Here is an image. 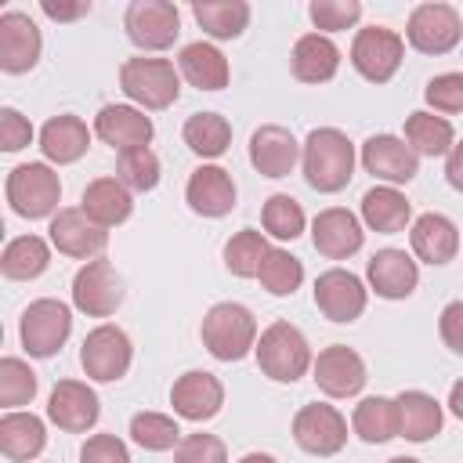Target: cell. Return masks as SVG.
Masks as SVG:
<instances>
[{"label":"cell","mask_w":463,"mask_h":463,"mask_svg":"<svg viewBox=\"0 0 463 463\" xmlns=\"http://www.w3.org/2000/svg\"><path fill=\"white\" fill-rule=\"evenodd\" d=\"M300 166L315 192L333 195L354 177V145L336 127H315L300 145Z\"/></svg>","instance_id":"6da1fadb"},{"label":"cell","mask_w":463,"mask_h":463,"mask_svg":"<svg viewBox=\"0 0 463 463\" xmlns=\"http://www.w3.org/2000/svg\"><path fill=\"white\" fill-rule=\"evenodd\" d=\"M199 336L217 362H239L257 347V318L246 304L221 300L203 315Z\"/></svg>","instance_id":"7a4b0ae2"},{"label":"cell","mask_w":463,"mask_h":463,"mask_svg":"<svg viewBox=\"0 0 463 463\" xmlns=\"http://www.w3.org/2000/svg\"><path fill=\"white\" fill-rule=\"evenodd\" d=\"M253 351H257L260 373L268 380H275V383H297L311 369V362H315L307 336L293 322H271L260 333V340H257Z\"/></svg>","instance_id":"3957f363"},{"label":"cell","mask_w":463,"mask_h":463,"mask_svg":"<svg viewBox=\"0 0 463 463\" xmlns=\"http://www.w3.org/2000/svg\"><path fill=\"white\" fill-rule=\"evenodd\" d=\"M119 87L123 94L148 112L170 109L181 94V72L174 69V61L166 58H127L119 65Z\"/></svg>","instance_id":"277c9868"},{"label":"cell","mask_w":463,"mask_h":463,"mask_svg":"<svg viewBox=\"0 0 463 463\" xmlns=\"http://www.w3.org/2000/svg\"><path fill=\"white\" fill-rule=\"evenodd\" d=\"M7 203L18 217L40 221V217H54L58 213V199H61V181L47 163H22L7 174Z\"/></svg>","instance_id":"5b68a950"},{"label":"cell","mask_w":463,"mask_h":463,"mask_svg":"<svg viewBox=\"0 0 463 463\" xmlns=\"http://www.w3.org/2000/svg\"><path fill=\"white\" fill-rule=\"evenodd\" d=\"M69 333H72V311H69V304L54 300V297H40L22 311L18 336H22V347L33 358L58 354L61 344L69 340Z\"/></svg>","instance_id":"8992f818"},{"label":"cell","mask_w":463,"mask_h":463,"mask_svg":"<svg viewBox=\"0 0 463 463\" xmlns=\"http://www.w3.org/2000/svg\"><path fill=\"white\" fill-rule=\"evenodd\" d=\"M130 362H134V344H130V336H127L119 326L101 322V326H94V329L83 336L80 365H83V373H87L90 380L112 383V380L127 376Z\"/></svg>","instance_id":"52a82bcc"},{"label":"cell","mask_w":463,"mask_h":463,"mask_svg":"<svg viewBox=\"0 0 463 463\" xmlns=\"http://www.w3.org/2000/svg\"><path fill=\"white\" fill-rule=\"evenodd\" d=\"M459 36H463V22L452 4H438V0L420 4L405 22V40L420 54H449L459 43Z\"/></svg>","instance_id":"ba28073f"},{"label":"cell","mask_w":463,"mask_h":463,"mask_svg":"<svg viewBox=\"0 0 463 463\" xmlns=\"http://www.w3.org/2000/svg\"><path fill=\"white\" fill-rule=\"evenodd\" d=\"M402 54H405V40L387 25H365V29L354 33L351 65L369 83H387L398 72Z\"/></svg>","instance_id":"9c48e42d"},{"label":"cell","mask_w":463,"mask_h":463,"mask_svg":"<svg viewBox=\"0 0 463 463\" xmlns=\"http://www.w3.org/2000/svg\"><path fill=\"white\" fill-rule=\"evenodd\" d=\"M123 29L141 51H166L181 33V11L170 0H134L123 14Z\"/></svg>","instance_id":"30bf717a"},{"label":"cell","mask_w":463,"mask_h":463,"mask_svg":"<svg viewBox=\"0 0 463 463\" xmlns=\"http://www.w3.org/2000/svg\"><path fill=\"white\" fill-rule=\"evenodd\" d=\"M72 304L90 318H109L123 304V279L105 257L87 260L72 279Z\"/></svg>","instance_id":"8fae6325"},{"label":"cell","mask_w":463,"mask_h":463,"mask_svg":"<svg viewBox=\"0 0 463 463\" xmlns=\"http://www.w3.org/2000/svg\"><path fill=\"white\" fill-rule=\"evenodd\" d=\"M293 441L311 456H336L347 445V420L326 402H311L293 416Z\"/></svg>","instance_id":"7c38bea8"},{"label":"cell","mask_w":463,"mask_h":463,"mask_svg":"<svg viewBox=\"0 0 463 463\" xmlns=\"http://www.w3.org/2000/svg\"><path fill=\"white\" fill-rule=\"evenodd\" d=\"M315 383L322 394L329 398H354L365 387V362L358 351H351L347 344H329L318 351V358L311 362Z\"/></svg>","instance_id":"4fadbf2b"},{"label":"cell","mask_w":463,"mask_h":463,"mask_svg":"<svg viewBox=\"0 0 463 463\" xmlns=\"http://www.w3.org/2000/svg\"><path fill=\"white\" fill-rule=\"evenodd\" d=\"M51 246L65 257L76 260H94L101 257V250L109 246V232L101 224H94L80 206H65L51 217Z\"/></svg>","instance_id":"5bb4252c"},{"label":"cell","mask_w":463,"mask_h":463,"mask_svg":"<svg viewBox=\"0 0 463 463\" xmlns=\"http://www.w3.org/2000/svg\"><path fill=\"white\" fill-rule=\"evenodd\" d=\"M369 304V289L347 268H329L315 279V307L329 322H354Z\"/></svg>","instance_id":"9a60e30c"},{"label":"cell","mask_w":463,"mask_h":463,"mask_svg":"<svg viewBox=\"0 0 463 463\" xmlns=\"http://www.w3.org/2000/svg\"><path fill=\"white\" fill-rule=\"evenodd\" d=\"M362 166L383 181V184H409L420 174V156L409 148L405 137L394 134H373L362 145Z\"/></svg>","instance_id":"2e32d148"},{"label":"cell","mask_w":463,"mask_h":463,"mask_svg":"<svg viewBox=\"0 0 463 463\" xmlns=\"http://www.w3.org/2000/svg\"><path fill=\"white\" fill-rule=\"evenodd\" d=\"M170 405L181 420H192V423H203V420H213L224 405V383L206 373V369H188L174 380L170 387Z\"/></svg>","instance_id":"e0dca14e"},{"label":"cell","mask_w":463,"mask_h":463,"mask_svg":"<svg viewBox=\"0 0 463 463\" xmlns=\"http://www.w3.org/2000/svg\"><path fill=\"white\" fill-rule=\"evenodd\" d=\"M101 416V402L94 394V387H87L83 380H58L51 398H47V420L69 434H83L98 423Z\"/></svg>","instance_id":"ac0fdd59"},{"label":"cell","mask_w":463,"mask_h":463,"mask_svg":"<svg viewBox=\"0 0 463 463\" xmlns=\"http://www.w3.org/2000/svg\"><path fill=\"white\" fill-rule=\"evenodd\" d=\"M40 51H43V40H40L36 22L25 11H4L0 14V69L11 76L29 72L40 61Z\"/></svg>","instance_id":"d6986e66"},{"label":"cell","mask_w":463,"mask_h":463,"mask_svg":"<svg viewBox=\"0 0 463 463\" xmlns=\"http://www.w3.org/2000/svg\"><path fill=\"white\" fill-rule=\"evenodd\" d=\"M362 239H365L362 221H358L351 210H344V206L318 210L315 221H311V242H315V250H318L322 257H329V260H347V257H354V253L362 250Z\"/></svg>","instance_id":"ffe728a7"},{"label":"cell","mask_w":463,"mask_h":463,"mask_svg":"<svg viewBox=\"0 0 463 463\" xmlns=\"http://www.w3.org/2000/svg\"><path fill=\"white\" fill-rule=\"evenodd\" d=\"M94 134L116 152H130V148H148L156 127L137 105H101L94 116Z\"/></svg>","instance_id":"44dd1931"},{"label":"cell","mask_w":463,"mask_h":463,"mask_svg":"<svg viewBox=\"0 0 463 463\" xmlns=\"http://www.w3.org/2000/svg\"><path fill=\"white\" fill-rule=\"evenodd\" d=\"M365 279H369V289L376 297H383V300H405L416 289V282H420V268H416V260L405 250L387 246V250H376L369 257Z\"/></svg>","instance_id":"7402d4cb"},{"label":"cell","mask_w":463,"mask_h":463,"mask_svg":"<svg viewBox=\"0 0 463 463\" xmlns=\"http://www.w3.org/2000/svg\"><path fill=\"white\" fill-rule=\"evenodd\" d=\"M297 159H300V141L286 127L264 123V127L253 130V137H250V163H253L257 174H264V177H289Z\"/></svg>","instance_id":"603a6c76"},{"label":"cell","mask_w":463,"mask_h":463,"mask_svg":"<svg viewBox=\"0 0 463 463\" xmlns=\"http://www.w3.org/2000/svg\"><path fill=\"white\" fill-rule=\"evenodd\" d=\"M184 199H188L192 213H199V217H224L235 206V181L224 166L203 163L192 170V177L184 184Z\"/></svg>","instance_id":"cb8c5ba5"},{"label":"cell","mask_w":463,"mask_h":463,"mask_svg":"<svg viewBox=\"0 0 463 463\" xmlns=\"http://www.w3.org/2000/svg\"><path fill=\"white\" fill-rule=\"evenodd\" d=\"M409 242H412V253L434 268L449 264L459 253V232L445 213H420L409 228Z\"/></svg>","instance_id":"d4e9b609"},{"label":"cell","mask_w":463,"mask_h":463,"mask_svg":"<svg viewBox=\"0 0 463 463\" xmlns=\"http://www.w3.org/2000/svg\"><path fill=\"white\" fill-rule=\"evenodd\" d=\"M80 210L101 224L105 232L123 224L134 210V199H130V188L119 181V177H94L87 188H83V199H80Z\"/></svg>","instance_id":"484cf974"},{"label":"cell","mask_w":463,"mask_h":463,"mask_svg":"<svg viewBox=\"0 0 463 463\" xmlns=\"http://www.w3.org/2000/svg\"><path fill=\"white\" fill-rule=\"evenodd\" d=\"M289 65H293V76L300 83H329L340 69V47L322 33H304L293 43Z\"/></svg>","instance_id":"4316f807"},{"label":"cell","mask_w":463,"mask_h":463,"mask_svg":"<svg viewBox=\"0 0 463 463\" xmlns=\"http://www.w3.org/2000/svg\"><path fill=\"white\" fill-rule=\"evenodd\" d=\"M90 148V130L80 116L72 112H61V116H51L40 130V152L47 156V163H76L83 152Z\"/></svg>","instance_id":"83f0119b"},{"label":"cell","mask_w":463,"mask_h":463,"mask_svg":"<svg viewBox=\"0 0 463 463\" xmlns=\"http://www.w3.org/2000/svg\"><path fill=\"white\" fill-rule=\"evenodd\" d=\"M47 445V427L40 416L33 412H22V409H11L0 416V452L11 459V463H29L43 452Z\"/></svg>","instance_id":"f1b7e54d"},{"label":"cell","mask_w":463,"mask_h":463,"mask_svg":"<svg viewBox=\"0 0 463 463\" xmlns=\"http://www.w3.org/2000/svg\"><path fill=\"white\" fill-rule=\"evenodd\" d=\"M177 72H181L192 87H199V90H221V87H228V80H232L228 58H224L213 43H206V40H195V43H184V47H181V54H177Z\"/></svg>","instance_id":"f546056e"},{"label":"cell","mask_w":463,"mask_h":463,"mask_svg":"<svg viewBox=\"0 0 463 463\" xmlns=\"http://www.w3.org/2000/svg\"><path fill=\"white\" fill-rule=\"evenodd\" d=\"M362 221L380 235H394L405 232V224L412 221V206L394 184H376L362 195Z\"/></svg>","instance_id":"4dcf8cb0"},{"label":"cell","mask_w":463,"mask_h":463,"mask_svg":"<svg viewBox=\"0 0 463 463\" xmlns=\"http://www.w3.org/2000/svg\"><path fill=\"white\" fill-rule=\"evenodd\" d=\"M394 402H398V434L402 438L430 441L441 430L445 416H441V405H438L434 394H427V391H402Z\"/></svg>","instance_id":"1f68e13d"},{"label":"cell","mask_w":463,"mask_h":463,"mask_svg":"<svg viewBox=\"0 0 463 463\" xmlns=\"http://www.w3.org/2000/svg\"><path fill=\"white\" fill-rule=\"evenodd\" d=\"M192 14L199 29L213 40H235L250 25V4L246 0H195Z\"/></svg>","instance_id":"d6a6232c"},{"label":"cell","mask_w":463,"mask_h":463,"mask_svg":"<svg viewBox=\"0 0 463 463\" xmlns=\"http://www.w3.org/2000/svg\"><path fill=\"white\" fill-rule=\"evenodd\" d=\"M405 141L416 156H449L456 145V130L445 116L420 109L405 116Z\"/></svg>","instance_id":"836d02e7"},{"label":"cell","mask_w":463,"mask_h":463,"mask_svg":"<svg viewBox=\"0 0 463 463\" xmlns=\"http://www.w3.org/2000/svg\"><path fill=\"white\" fill-rule=\"evenodd\" d=\"M351 430H354L362 441H369V445H383V441L398 438V402H394V398H383V394L362 398V402L354 405Z\"/></svg>","instance_id":"e575fe53"},{"label":"cell","mask_w":463,"mask_h":463,"mask_svg":"<svg viewBox=\"0 0 463 463\" xmlns=\"http://www.w3.org/2000/svg\"><path fill=\"white\" fill-rule=\"evenodd\" d=\"M47 264H51V246L40 235H18L0 253V271L14 282H29V279L43 275Z\"/></svg>","instance_id":"d590c367"},{"label":"cell","mask_w":463,"mask_h":463,"mask_svg":"<svg viewBox=\"0 0 463 463\" xmlns=\"http://www.w3.org/2000/svg\"><path fill=\"white\" fill-rule=\"evenodd\" d=\"M184 145L203 156V159H217L228 152L232 145V123L221 116V112H195L184 119V130H181Z\"/></svg>","instance_id":"8d00e7d4"},{"label":"cell","mask_w":463,"mask_h":463,"mask_svg":"<svg viewBox=\"0 0 463 463\" xmlns=\"http://www.w3.org/2000/svg\"><path fill=\"white\" fill-rule=\"evenodd\" d=\"M257 279H260V286H264L271 297H293V293L300 289V282H304V264H300V257H293L289 250L271 246L268 257L260 260Z\"/></svg>","instance_id":"74e56055"},{"label":"cell","mask_w":463,"mask_h":463,"mask_svg":"<svg viewBox=\"0 0 463 463\" xmlns=\"http://www.w3.org/2000/svg\"><path fill=\"white\" fill-rule=\"evenodd\" d=\"M268 239H264V232H257V228H242V232H235L228 242H224V268L232 271V275H239V279H257V271H260V260L268 257Z\"/></svg>","instance_id":"f35d334b"},{"label":"cell","mask_w":463,"mask_h":463,"mask_svg":"<svg viewBox=\"0 0 463 463\" xmlns=\"http://www.w3.org/2000/svg\"><path fill=\"white\" fill-rule=\"evenodd\" d=\"M260 224H264V232H268L271 239L293 242V239L304 232L307 217H304V206H300L293 195L275 192V195L264 203V210H260Z\"/></svg>","instance_id":"ab89813d"},{"label":"cell","mask_w":463,"mask_h":463,"mask_svg":"<svg viewBox=\"0 0 463 463\" xmlns=\"http://www.w3.org/2000/svg\"><path fill=\"white\" fill-rule=\"evenodd\" d=\"M130 438H134V445H141L148 452H166V449H177L184 434H181L177 420L166 412H137L130 420Z\"/></svg>","instance_id":"60d3db41"},{"label":"cell","mask_w":463,"mask_h":463,"mask_svg":"<svg viewBox=\"0 0 463 463\" xmlns=\"http://www.w3.org/2000/svg\"><path fill=\"white\" fill-rule=\"evenodd\" d=\"M116 177L130 192H152L159 184V156L152 148H130L116 159Z\"/></svg>","instance_id":"b9f144b4"},{"label":"cell","mask_w":463,"mask_h":463,"mask_svg":"<svg viewBox=\"0 0 463 463\" xmlns=\"http://www.w3.org/2000/svg\"><path fill=\"white\" fill-rule=\"evenodd\" d=\"M36 394V373L29 369V362L22 358H0V405L11 412L25 402H33Z\"/></svg>","instance_id":"7bdbcfd3"},{"label":"cell","mask_w":463,"mask_h":463,"mask_svg":"<svg viewBox=\"0 0 463 463\" xmlns=\"http://www.w3.org/2000/svg\"><path fill=\"white\" fill-rule=\"evenodd\" d=\"M315 29L326 33H340V29H351L358 18H362V4L358 0H311L307 7Z\"/></svg>","instance_id":"ee69618b"},{"label":"cell","mask_w":463,"mask_h":463,"mask_svg":"<svg viewBox=\"0 0 463 463\" xmlns=\"http://www.w3.org/2000/svg\"><path fill=\"white\" fill-rule=\"evenodd\" d=\"M423 98H427V105L434 112H445V116L463 112V72H441V76H434L427 83Z\"/></svg>","instance_id":"f6af8a7d"},{"label":"cell","mask_w":463,"mask_h":463,"mask_svg":"<svg viewBox=\"0 0 463 463\" xmlns=\"http://www.w3.org/2000/svg\"><path fill=\"white\" fill-rule=\"evenodd\" d=\"M174 463H228V449L217 434H184L174 449Z\"/></svg>","instance_id":"bcb514c9"},{"label":"cell","mask_w":463,"mask_h":463,"mask_svg":"<svg viewBox=\"0 0 463 463\" xmlns=\"http://www.w3.org/2000/svg\"><path fill=\"white\" fill-rule=\"evenodd\" d=\"M80 463H130V452L116 434H90L80 449Z\"/></svg>","instance_id":"7dc6e473"},{"label":"cell","mask_w":463,"mask_h":463,"mask_svg":"<svg viewBox=\"0 0 463 463\" xmlns=\"http://www.w3.org/2000/svg\"><path fill=\"white\" fill-rule=\"evenodd\" d=\"M33 141V123L18 112V109H0V148L4 152H18Z\"/></svg>","instance_id":"c3c4849f"},{"label":"cell","mask_w":463,"mask_h":463,"mask_svg":"<svg viewBox=\"0 0 463 463\" xmlns=\"http://www.w3.org/2000/svg\"><path fill=\"white\" fill-rule=\"evenodd\" d=\"M438 333H441V340H445L449 351L463 354V300H452V304L441 307V315H438Z\"/></svg>","instance_id":"681fc988"},{"label":"cell","mask_w":463,"mask_h":463,"mask_svg":"<svg viewBox=\"0 0 463 463\" xmlns=\"http://www.w3.org/2000/svg\"><path fill=\"white\" fill-rule=\"evenodd\" d=\"M40 11H43L51 22H72V18L90 14V4H87V0H80V4H54V0H43Z\"/></svg>","instance_id":"f907efd6"},{"label":"cell","mask_w":463,"mask_h":463,"mask_svg":"<svg viewBox=\"0 0 463 463\" xmlns=\"http://www.w3.org/2000/svg\"><path fill=\"white\" fill-rule=\"evenodd\" d=\"M445 177L456 192H463V141H456L452 152L445 156Z\"/></svg>","instance_id":"816d5d0a"},{"label":"cell","mask_w":463,"mask_h":463,"mask_svg":"<svg viewBox=\"0 0 463 463\" xmlns=\"http://www.w3.org/2000/svg\"><path fill=\"white\" fill-rule=\"evenodd\" d=\"M449 409H452V416L463 420V380L452 383V391H449Z\"/></svg>","instance_id":"f5cc1de1"},{"label":"cell","mask_w":463,"mask_h":463,"mask_svg":"<svg viewBox=\"0 0 463 463\" xmlns=\"http://www.w3.org/2000/svg\"><path fill=\"white\" fill-rule=\"evenodd\" d=\"M239 463H279L275 456H268V452H246Z\"/></svg>","instance_id":"db71d44e"},{"label":"cell","mask_w":463,"mask_h":463,"mask_svg":"<svg viewBox=\"0 0 463 463\" xmlns=\"http://www.w3.org/2000/svg\"><path fill=\"white\" fill-rule=\"evenodd\" d=\"M387 463H420V459H412V456H391Z\"/></svg>","instance_id":"11a10c76"}]
</instances>
